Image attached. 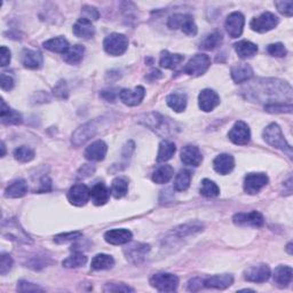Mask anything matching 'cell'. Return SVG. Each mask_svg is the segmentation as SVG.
<instances>
[{"label": "cell", "instance_id": "6da1fadb", "mask_svg": "<svg viewBox=\"0 0 293 293\" xmlns=\"http://www.w3.org/2000/svg\"><path fill=\"white\" fill-rule=\"evenodd\" d=\"M256 85V99L260 102L267 101L268 104L272 103H284L283 99L292 101V87L286 81L278 79H260Z\"/></svg>", "mask_w": 293, "mask_h": 293}, {"label": "cell", "instance_id": "7a4b0ae2", "mask_svg": "<svg viewBox=\"0 0 293 293\" xmlns=\"http://www.w3.org/2000/svg\"><path fill=\"white\" fill-rule=\"evenodd\" d=\"M141 123L144 124L150 130H153L154 132L157 133L158 135L162 136H167L172 134V133H174V130H175V124H173L169 121V118L164 117L158 112L146 114L144 118H142Z\"/></svg>", "mask_w": 293, "mask_h": 293}, {"label": "cell", "instance_id": "3957f363", "mask_svg": "<svg viewBox=\"0 0 293 293\" xmlns=\"http://www.w3.org/2000/svg\"><path fill=\"white\" fill-rule=\"evenodd\" d=\"M263 139L269 145L284 151V153H286L290 157H292V146L287 143V141L283 135L281 127L277 124L273 123L265 128Z\"/></svg>", "mask_w": 293, "mask_h": 293}, {"label": "cell", "instance_id": "277c9868", "mask_svg": "<svg viewBox=\"0 0 293 293\" xmlns=\"http://www.w3.org/2000/svg\"><path fill=\"white\" fill-rule=\"evenodd\" d=\"M103 48L112 56H119L126 52L128 48V39L125 35L111 34L105 37L103 41Z\"/></svg>", "mask_w": 293, "mask_h": 293}, {"label": "cell", "instance_id": "5b68a950", "mask_svg": "<svg viewBox=\"0 0 293 293\" xmlns=\"http://www.w3.org/2000/svg\"><path fill=\"white\" fill-rule=\"evenodd\" d=\"M150 284L159 292H174L179 286V278L173 274L159 273L150 278Z\"/></svg>", "mask_w": 293, "mask_h": 293}, {"label": "cell", "instance_id": "8992f818", "mask_svg": "<svg viewBox=\"0 0 293 293\" xmlns=\"http://www.w3.org/2000/svg\"><path fill=\"white\" fill-rule=\"evenodd\" d=\"M211 66V58L206 54H197L189 60V62L183 68L187 75L192 77H199L209 70Z\"/></svg>", "mask_w": 293, "mask_h": 293}, {"label": "cell", "instance_id": "52a82bcc", "mask_svg": "<svg viewBox=\"0 0 293 293\" xmlns=\"http://www.w3.org/2000/svg\"><path fill=\"white\" fill-rule=\"evenodd\" d=\"M278 24V17L275 14L270 12H266L261 14L259 17L253 18L250 22V26L253 31L259 32V34H265L273 30Z\"/></svg>", "mask_w": 293, "mask_h": 293}, {"label": "cell", "instance_id": "ba28073f", "mask_svg": "<svg viewBox=\"0 0 293 293\" xmlns=\"http://www.w3.org/2000/svg\"><path fill=\"white\" fill-rule=\"evenodd\" d=\"M98 130H99L98 123H96L95 121L89 122L84 124V125L79 126L72 134V139H71L72 144L76 146H79L81 144L86 143L87 141L92 139V137L96 134Z\"/></svg>", "mask_w": 293, "mask_h": 293}, {"label": "cell", "instance_id": "9c48e42d", "mask_svg": "<svg viewBox=\"0 0 293 293\" xmlns=\"http://www.w3.org/2000/svg\"><path fill=\"white\" fill-rule=\"evenodd\" d=\"M233 223L240 227L260 228L263 226L265 218L258 211H252L249 213H237L232 218Z\"/></svg>", "mask_w": 293, "mask_h": 293}, {"label": "cell", "instance_id": "30bf717a", "mask_svg": "<svg viewBox=\"0 0 293 293\" xmlns=\"http://www.w3.org/2000/svg\"><path fill=\"white\" fill-rule=\"evenodd\" d=\"M229 140L238 145L247 144L251 140V132L247 124L244 122H237L228 133Z\"/></svg>", "mask_w": 293, "mask_h": 293}, {"label": "cell", "instance_id": "8fae6325", "mask_svg": "<svg viewBox=\"0 0 293 293\" xmlns=\"http://www.w3.org/2000/svg\"><path fill=\"white\" fill-rule=\"evenodd\" d=\"M91 198V190L84 183H76L68 192V199L72 205L84 206Z\"/></svg>", "mask_w": 293, "mask_h": 293}, {"label": "cell", "instance_id": "7c38bea8", "mask_svg": "<svg viewBox=\"0 0 293 293\" xmlns=\"http://www.w3.org/2000/svg\"><path fill=\"white\" fill-rule=\"evenodd\" d=\"M268 177L263 173H250L245 177L244 190L246 194L255 195L267 186Z\"/></svg>", "mask_w": 293, "mask_h": 293}, {"label": "cell", "instance_id": "4fadbf2b", "mask_svg": "<svg viewBox=\"0 0 293 293\" xmlns=\"http://www.w3.org/2000/svg\"><path fill=\"white\" fill-rule=\"evenodd\" d=\"M245 24V17L240 12H233L229 14L227 17L226 23H224V27L228 32V35L231 38H238L243 34V29H244Z\"/></svg>", "mask_w": 293, "mask_h": 293}, {"label": "cell", "instance_id": "5bb4252c", "mask_svg": "<svg viewBox=\"0 0 293 293\" xmlns=\"http://www.w3.org/2000/svg\"><path fill=\"white\" fill-rule=\"evenodd\" d=\"M150 251V246L144 243H133V244L126 246L124 249L126 259L132 263L139 265L144 260L145 255Z\"/></svg>", "mask_w": 293, "mask_h": 293}, {"label": "cell", "instance_id": "9a60e30c", "mask_svg": "<svg viewBox=\"0 0 293 293\" xmlns=\"http://www.w3.org/2000/svg\"><path fill=\"white\" fill-rule=\"evenodd\" d=\"M270 268L267 265H256L247 268L244 272V278L249 282L253 283H265L270 277Z\"/></svg>", "mask_w": 293, "mask_h": 293}, {"label": "cell", "instance_id": "2e32d148", "mask_svg": "<svg viewBox=\"0 0 293 293\" xmlns=\"http://www.w3.org/2000/svg\"><path fill=\"white\" fill-rule=\"evenodd\" d=\"M118 95L124 104L128 105V107H135L144 99L145 91L142 86H136L134 90L124 89L119 92Z\"/></svg>", "mask_w": 293, "mask_h": 293}, {"label": "cell", "instance_id": "e0dca14e", "mask_svg": "<svg viewBox=\"0 0 293 293\" xmlns=\"http://www.w3.org/2000/svg\"><path fill=\"white\" fill-rule=\"evenodd\" d=\"M220 104V96L212 90L201 91L198 95V105L205 112L212 111Z\"/></svg>", "mask_w": 293, "mask_h": 293}, {"label": "cell", "instance_id": "ac0fdd59", "mask_svg": "<svg viewBox=\"0 0 293 293\" xmlns=\"http://www.w3.org/2000/svg\"><path fill=\"white\" fill-rule=\"evenodd\" d=\"M181 160L188 166H199L201 160H203V155H201L198 146L196 145H186L181 150Z\"/></svg>", "mask_w": 293, "mask_h": 293}, {"label": "cell", "instance_id": "d6986e66", "mask_svg": "<svg viewBox=\"0 0 293 293\" xmlns=\"http://www.w3.org/2000/svg\"><path fill=\"white\" fill-rule=\"evenodd\" d=\"M132 232L128 229H111L104 233V240L111 245L127 244L132 240Z\"/></svg>", "mask_w": 293, "mask_h": 293}, {"label": "cell", "instance_id": "ffe728a7", "mask_svg": "<svg viewBox=\"0 0 293 293\" xmlns=\"http://www.w3.org/2000/svg\"><path fill=\"white\" fill-rule=\"evenodd\" d=\"M108 151V145L102 140H98L87 146L85 150V157L89 160H95L100 162L103 160Z\"/></svg>", "mask_w": 293, "mask_h": 293}, {"label": "cell", "instance_id": "44dd1931", "mask_svg": "<svg viewBox=\"0 0 293 293\" xmlns=\"http://www.w3.org/2000/svg\"><path fill=\"white\" fill-rule=\"evenodd\" d=\"M73 34L77 36L78 38L82 39H91L93 38L95 35V27L92 24V22L87 18L81 17L78 20L75 25H73Z\"/></svg>", "mask_w": 293, "mask_h": 293}, {"label": "cell", "instance_id": "7402d4cb", "mask_svg": "<svg viewBox=\"0 0 293 293\" xmlns=\"http://www.w3.org/2000/svg\"><path fill=\"white\" fill-rule=\"evenodd\" d=\"M21 62L27 69H39L43 64V55L38 50L25 48L21 53Z\"/></svg>", "mask_w": 293, "mask_h": 293}, {"label": "cell", "instance_id": "603a6c76", "mask_svg": "<svg viewBox=\"0 0 293 293\" xmlns=\"http://www.w3.org/2000/svg\"><path fill=\"white\" fill-rule=\"evenodd\" d=\"M233 283V277L229 274L223 275H215L206 278L203 282L204 286L208 288H218V290H224L231 285Z\"/></svg>", "mask_w": 293, "mask_h": 293}, {"label": "cell", "instance_id": "cb8c5ba5", "mask_svg": "<svg viewBox=\"0 0 293 293\" xmlns=\"http://www.w3.org/2000/svg\"><path fill=\"white\" fill-rule=\"evenodd\" d=\"M213 167L215 171L221 175H226V174L230 173L233 167H235V159L231 155L222 154L219 155L213 162Z\"/></svg>", "mask_w": 293, "mask_h": 293}, {"label": "cell", "instance_id": "d4e9b609", "mask_svg": "<svg viewBox=\"0 0 293 293\" xmlns=\"http://www.w3.org/2000/svg\"><path fill=\"white\" fill-rule=\"evenodd\" d=\"M231 78L235 82H245L253 76V70L246 63H238L231 68Z\"/></svg>", "mask_w": 293, "mask_h": 293}, {"label": "cell", "instance_id": "484cf974", "mask_svg": "<svg viewBox=\"0 0 293 293\" xmlns=\"http://www.w3.org/2000/svg\"><path fill=\"white\" fill-rule=\"evenodd\" d=\"M110 191L108 190L107 186L102 182L96 183V185L91 189V198L94 205L102 206L109 200Z\"/></svg>", "mask_w": 293, "mask_h": 293}, {"label": "cell", "instance_id": "4316f807", "mask_svg": "<svg viewBox=\"0 0 293 293\" xmlns=\"http://www.w3.org/2000/svg\"><path fill=\"white\" fill-rule=\"evenodd\" d=\"M0 119L5 125H18L22 123V116L15 110H13L2 101V111H0Z\"/></svg>", "mask_w": 293, "mask_h": 293}, {"label": "cell", "instance_id": "83f0119b", "mask_svg": "<svg viewBox=\"0 0 293 293\" xmlns=\"http://www.w3.org/2000/svg\"><path fill=\"white\" fill-rule=\"evenodd\" d=\"M292 274L293 270L291 267H288V266H278V267L274 270V282L281 287L287 286L292 281Z\"/></svg>", "mask_w": 293, "mask_h": 293}, {"label": "cell", "instance_id": "f1b7e54d", "mask_svg": "<svg viewBox=\"0 0 293 293\" xmlns=\"http://www.w3.org/2000/svg\"><path fill=\"white\" fill-rule=\"evenodd\" d=\"M27 192V185L25 180L18 179V180L11 183L5 190V197L7 198H21Z\"/></svg>", "mask_w": 293, "mask_h": 293}, {"label": "cell", "instance_id": "f546056e", "mask_svg": "<svg viewBox=\"0 0 293 293\" xmlns=\"http://www.w3.org/2000/svg\"><path fill=\"white\" fill-rule=\"evenodd\" d=\"M233 48L241 58H250L258 53V46L249 40L238 41L233 45Z\"/></svg>", "mask_w": 293, "mask_h": 293}, {"label": "cell", "instance_id": "4dcf8cb0", "mask_svg": "<svg viewBox=\"0 0 293 293\" xmlns=\"http://www.w3.org/2000/svg\"><path fill=\"white\" fill-rule=\"evenodd\" d=\"M183 60H185V56L181 54H172L169 53L168 50H163L162 54H160L159 64L160 67L165 69H174L178 67Z\"/></svg>", "mask_w": 293, "mask_h": 293}, {"label": "cell", "instance_id": "1f68e13d", "mask_svg": "<svg viewBox=\"0 0 293 293\" xmlns=\"http://www.w3.org/2000/svg\"><path fill=\"white\" fill-rule=\"evenodd\" d=\"M85 53V47L81 45H75L69 47L66 53L63 54V60L64 62H67L68 64H78L79 63L82 57H84Z\"/></svg>", "mask_w": 293, "mask_h": 293}, {"label": "cell", "instance_id": "d6a6232c", "mask_svg": "<svg viewBox=\"0 0 293 293\" xmlns=\"http://www.w3.org/2000/svg\"><path fill=\"white\" fill-rule=\"evenodd\" d=\"M174 169L171 165H162L159 166L153 174V181L158 185H163V183H167L173 178Z\"/></svg>", "mask_w": 293, "mask_h": 293}, {"label": "cell", "instance_id": "836d02e7", "mask_svg": "<svg viewBox=\"0 0 293 293\" xmlns=\"http://www.w3.org/2000/svg\"><path fill=\"white\" fill-rule=\"evenodd\" d=\"M44 47L50 50V52L64 54L70 46H69L68 40L64 38V37H56V38H52L47 41H45Z\"/></svg>", "mask_w": 293, "mask_h": 293}, {"label": "cell", "instance_id": "e575fe53", "mask_svg": "<svg viewBox=\"0 0 293 293\" xmlns=\"http://www.w3.org/2000/svg\"><path fill=\"white\" fill-rule=\"evenodd\" d=\"M166 103L175 112H182L187 108V95L183 93H172L167 96Z\"/></svg>", "mask_w": 293, "mask_h": 293}, {"label": "cell", "instance_id": "d590c367", "mask_svg": "<svg viewBox=\"0 0 293 293\" xmlns=\"http://www.w3.org/2000/svg\"><path fill=\"white\" fill-rule=\"evenodd\" d=\"M114 265V260L111 255L109 254H96L93 260H92L91 267L94 270H104L112 268Z\"/></svg>", "mask_w": 293, "mask_h": 293}, {"label": "cell", "instance_id": "8d00e7d4", "mask_svg": "<svg viewBox=\"0 0 293 293\" xmlns=\"http://www.w3.org/2000/svg\"><path fill=\"white\" fill-rule=\"evenodd\" d=\"M177 151V146L171 141H162L159 144V150L157 155V162H167L171 159Z\"/></svg>", "mask_w": 293, "mask_h": 293}, {"label": "cell", "instance_id": "74e56055", "mask_svg": "<svg viewBox=\"0 0 293 293\" xmlns=\"http://www.w3.org/2000/svg\"><path fill=\"white\" fill-rule=\"evenodd\" d=\"M222 35L221 32L219 31H214L212 34H210L205 37V38L200 41L199 44V47L201 49H205V50H212L215 47H218L220 46V44L222 43Z\"/></svg>", "mask_w": 293, "mask_h": 293}, {"label": "cell", "instance_id": "f35d334b", "mask_svg": "<svg viewBox=\"0 0 293 293\" xmlns=\"http://www.w3.org/2000/svg\"><path fill=\"white\" fill-rule=\"evenodd\" d=\"M191 172L188 169H181L174 181V189L177 191H186L190 186Z\"/></svg>", "mask_w": 293, "mask_h": 293}, {"label": "cell", "instance_id": "ab89813d", "mask_svg": "<svg viewBox=\"0 0 293 293\" xmlns=\"http://www.w3.org/2000/svg\"><path fill=\"white\" fill-rule=\"evenodd\" d=\"M200 230H203V224L200 223H186V224H182L180 227H177L174 229L173 232L178 235L179 237H186V236H190V235H194V233L198 232Z\"/></svg>", "mask_w": 293, "mask_h": 293}, {"label": "cell", "instance_id": "60d3db41", "mask_svg": "<svg viewBox=\"0 0 293 293\" xmlns=\"http://www.w3.org/2000/svg\"><path fill=\"white\" fill-rule=\"evenodd\" d=\"M128 182L124 178H116L111 183V194L114 198H122L127 194Z\"/></svg>", "mask_w": 293, "mask_h": 293}, {"label": "cell", "instance_id": "b9f144b4", "mask_svg": "<svg viewBox=\"0 0 293 293\" xmlns=\"http://www.w3.org/2000/svg\"><path fill=\"white\" fill-rule=\"evenodd\" d=\"M14 157L20 163H29L35 158V151L26 145L18 146L14 151Z\"/></svg>", "mask_w": 293, "mask_h": 293}, {"label": "cell", "instance_id": "7bdbcfd3", "mask_svg": "<svg viewBox=\"0 0 293 293\" xmlns=\"http://www.w3.org/2000/svg\"><path fill=\"white\" fill-rule=\"evenodd\" d=\"M86 262H87V256L82 253H79V252H77V253H73L66 260H63L62 265L66 268H78L86 265Z\"/></svg>", "mask_w": 293, "mask_h": 293}, {"label": "cell", "instance_id": "ee69618b", "mask_svg": "<svg viewBox=\"0 0 293 293\" xmlns=\"http://www.w3.org/2000/svg\"><path fill=\"white\" fill-rule=\"evenodd\" d=\"M200 194L205 197H209V198H212V197H217L220 194V189L217 183L209 180V179H204L201 181Z\"/></svg>", "mask_w": 293, "mask_h": 293}, {"label": "cell", "instance_id": "f6af8a7d", "mask_svg": "<svg viewBox=\"0 0 293 293\" xmlns=\"http://www.w3.org/2000/svg\"><path fill=\"white\" fill-rule=\"evenodd\" d=\"M265 110L269 113H284L292 112V104L291 103H272L266 104Z\"/></svg>", "mask_w": 293, "mask_h": 293}, {"label": "cell", "instance_id": "bcb514c9", "mask_svg": "<svg viewBox=\"0 0 293 293\" xmlns=\"http://www.w3.org/2000/svg\"><path fill=\"white\" fill-rule=\"evenodd\" d=\"M181 30L188 36H195L197 34V25L190 15H187L181 25Z\"/></svg>", "mask_w": 293, "mask_h": 293}, {"label": "cell", "instance_id": "7dc6e473", "mask_svg": "<svg viewBox=\"0 0 293 293\" xmlns=\"http://www.w3.org/2000/svg\"><path fill=\"white\" fill-rule=\"evenodd\" d=\"M81 236H82L81 231H71V232H66V233H61V235L55 236L54 241L58 243V244H63V243L76 241L78 240V238H80Z\"/></svg>", "mask_w": 293, "mask_h": 293}, {"label": "cell", "instance_id": "c3c4849f", "mask_svg": "<svg viewBox=\"0 0 293 293\" xmlns=\"http://www.w3.org/2000/svg\"><path fill=\"white\" fill-rule=\"evenodd\" d=\"M275 6L277 7L278 12L285 16H292L293 14V2L291 0H284V2H275Z\"/></svg>", "mask_w": 293, "mask_h": 293}, {"label": "cell", "instance_id": "681fc988", "mask_svg": "<svg viewBox=\"0 0 293 293\" xmlns=\"http://www.w3.org/2000/svg\"><path fill=\"white\" fill-rule=\"evenodd\" d=\"M267 52L272 55V56L276 57H282L285 56L286 49L284 47V45L282 43H276V44H270L267 46Z\"/></svg>", "mask_w": 293, "mask_h": 293}, {"label": "cell", "instance_id": "f907efd6", "mask_svg": "<svg viewBox=\"0 0 293 293\" xmlns=\"http://www.w3.org/2000/svg\"><path fill=\"white\" fill-rule=\"evenodd\" d=\"M104 292H134L132 287L125 285V284L108 283L103 288Z\"/></svg>", "mask_w": 293, "mask_h": 293}, {"label": "cell", "instance_id": "816d5d0a", "mask_svg": "<svg viewBox=\"0 0 293 293\" xmlns=\"http://www.w3.org/2000/svg\"><path fill=\"white\" fill-rule=\"evenodd\" d=\"M81 14H82V17L87 18V20H90L91 22L99 20V17H100V14L98 12V9H96L95 7L89 6V5H85V6L82 7Z\"/></svg>", "mask_w": 293, "mask_h": 293}, {"label": "cell", "instance_id": "f5cc1de1", "mask_svg": "<svg viewBox=\"0 0 293 293\" xmlns=\"http://www.w3.org/2000/svg\"><path fill=\"white\" fill-rule=\"evenodd\" d=\"M13 259L9 254H2V260H0V274L6 275L9 270L12 269Z\"/></svg>", "mask_w": 293, "mask_h": 293}, {"label": "cell", "instance_id": "db71d44e", "mask_svg": "<svg viewBox=\"0 0 293 293\" xmlns=\"http://www.w3.org/2000/svg\"><path fill=\"white\" fill-rule=\"evenodd\" d=\"M186 17V14H174L171 17L168 18V22H167V25L169 29H179V27H181L183 20H185Z\"/></svg>", "mask_w": 293, "mask_h": 293}, {"label": "cell", "instance_id": "11a10c76", "mask_svg": "<svg viewBox=\"0 0 293 293\" xmlns=\"http://www.w3.org/2000/svg\"><path fill=\"white\" fill-rule=\"evenodd\" d=\"M17 288H18V291H23V292H25V291H44V288L40 287L39 285H37V284L30 283L27 281H23V279L17 283Z\"/></svg>", "mask_w": 293, "mask_h": 293}, {"label": "cell", "instance_id": "9f6ffc18", "mask_svg": "<svg viewBox=\"0 0 293 293\" xmlns=\"http://www.w3.org/2000/svg\"><path fill=\"white\" fill-rule=\"evenodd\" d=\"M95 172V166L94 165H91V164H84L82 166L80 167L79 171L77 172V179H85V178H89L90 175H92Z\"/></svg>", "mask_w": 293, "mask_h": 293}, {"label": "cell", "instance_id": "6f0895ef", "mask_svg": "<svg viewBox=\"0 0 293 293\" xmlns=\"http://www.w3.org/2000/svg\"><path fill=\"white\" fill-rule=\"evenodd\" d=\"M0 55H2V67H6L11 62L12 55H11V50H9L6 46H2V49H0Z\"/></svg>", "mask_w": 293, "mask_h": 293}, {"label": "cell", "instance_id": "680465c9", "mask_svg": "<svg viewBox=\"0 0 293 293\" xmlns=\"http://www.w3.org/2000/svg\"><path fill=\"white\" fill-rule=\"evenodd\" d=\"M14 87V79L6 75V73H2V90L4 91H11Z\"/></svg>", "mask_w": 293, "mask_h": 293}, {"label": "cell", "instance_id": "91938a15", "mask_svg": "<svg viewBox=\"0 0 293 293\" xmlns=\"http://www.w3.org/2000/svg\"><path fill=\"white\" fill-rule=\"evenodd\" d=\"M67 89H66V84L63 81H60L56 85V87L54 89V93L56 94L58 98H67Z\"/></svg>", "mask_w": 293, "mask_h": 293}, {"label": "cell", "instance_id": "94428289", "mask_svg": "<svg viewBox=\"0 0 293 293\" xmlns=\"http://www.w3.org/2000/svg\"><path fill=\"white\" fill-rule=\"evenodd\" d=\"M201 284H203V282H201L199 278L191 279V281H189V283H188V290L189 291L199 290V288L201 287Z\"/></svg>", "mask_w": 293, "mask_h": 293}, {"label": "cell", "instance_id": "6125c7cd", "mask_svg": "<svg viewBox=\"0 0 293 293\" xmlns=\"http://www.w3.org/2000/svg\"><path fill=\"white\" fill-rule=\"evenodd\" d=\"M50 180L47 178V177H45L43 178V180H41V183H40V188L38 190V192H46V191H49L50 190Z\"/></svg>", "mask_w": 293, "mask_h": 293}, {"label": "cell", "instance_id": "be15d7a7", "mask_svg": "<svg viewBox=\"0 0 293 293\" xmlns=\"http://www.w3.org/2000/svg\"><path fill=\"white\" fill-rule=\"evenodd\" d=\"M101 96L104 100H107L108 102H113L114 99H116V92L113 90H110V91H103L102 93H101Z\"/></svg>", "mask_w": 293, "mask_h": 293}, {"label": "cell", "instance_id": "e7e4bbea", "mask_svg": "<svg viewBox=\"0 0 293 293\" xmlns=\"http://www.w3.org/2000/svg\"><path fill=\"white\" fill-rule=\"evenodd\" d=\"M2 149H3V153H2V157H4L5 154H6V149H5V143L3 142L2 143Z\"/></svg>", "mask_w": 293, "mask_h": 293}, {"label": "cell", "instance_id": "03108f58", "mask_svg": "<svg viewBox=\"0 0 293 293\" xmlns=\"http://www.w3.org/2000/svg\"><path fill=\"white\" fill-rule=\"evenodd\" d=\"M291 247H292V243H290V244H288V245H287V252H288V253H290V254H292V251H291Z\"/></svg>", "mask_w": 293, "mask_h": 293}]
</instances>
